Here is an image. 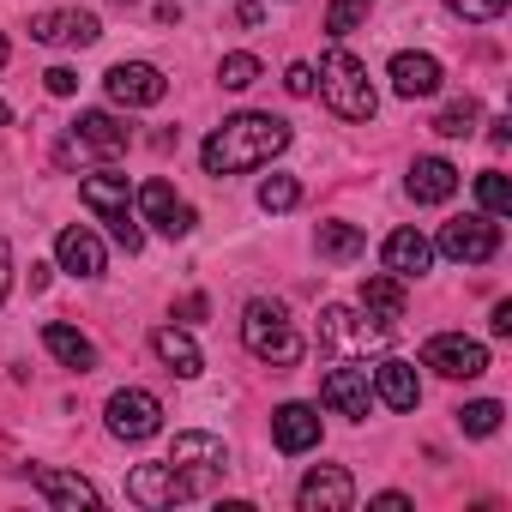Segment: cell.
I'll list each match as a JSON object with an SVG mask.
<instances>
[{
	"mask_svg": "<svg viewBox=\"0 0 512 512\" xmlns=\"http://www.w3.org/2000/svg\"><path fill=\"white\" fill-rule=\"evenodd\" d=\"M446 7H452L464 25H488V19H500V13H506V0H446Z\"/></svg>",
	"mask_w": 512,
	"mask_h": 512,
	"instance_id": "836d02e7",
	"label": "cell"
},
{
	"mask_svg": "<svg viewBox=\"0 0 512 512\" xmlns=\"http://www.w3.org/2000/svg\"><path fill=\"white\" fill-rule=\"evenodd\" d=\"M482 127V109H476V97H458V103H446L440 115H434V133L440 139H470Z\"/></svg>",
	"mask_w": 512,
	"mask_h": 512,
	"instance_id": "83f0119b",
	"label": "cell"
},
{
	"mask_svg": "<svg viewBox=\"0 0 512 512\" xmlns=\"http://www.w3.org/2000/svg\"><path fill=\"white\" fill-rule=\"evenodd\" d=\"M253 79H260V61H253V55H223V67H217L223 91H247Z\"/></svg>",
	"mask_w": 512,
	"mask_h": 512,
	"instance_id": "d6a6232c",
	"label": "cell"
},
{
	"mask_svg": "<svg viewBox=\"0 0 512 512\" xmlns=\"http://www.w3.org/2000/svg\"><path fill=\"white\" fill-rule=\"evenodd\" d=\"M103 416H109V434H115V440H133V446L151 440V434L163 428V404H157V392H139V386L115 392Z\"/></svg>",
	"mask_w": 512,
	"mask_h": 512,
	"instance_id": "30bf717a",
	"label": "cell"
},
{
	"mask_svg": "<svg viewBox=\"0 0 512 512\" xmlns=\"http://www.w3.org/2000/svg\"><path fill=\"white\" fill-rule=\"evenodd\" d=\"M488 139H494V151H506V145H512V121H506V115L488 121Z\"/></svg>",
	"mask_w": 512,
	"mask_h": 512,
	"instance_id": "f35d334b",
	"label": "cell"
},
{
	"mask_svg": "<svg viewBox=\"0 0 512 512\" xmlns=\"http://www.w3.org/2000/svg\"><path fill=\"white\" fill-rule=\"evenodd\" d=\"M284 145H290V121L247 109V115H229L199 145V163H205V175H247V169H266Z\"/></svg>",
	"mask_w": 512,
	"mask_h": 512,
	"instance_id": "6da1fadb",
	"label": "cell"
},
{
	"mask_svg": "<svg viewBox=\"0 0 512 512\" xmlns=\"http://www.w3.org/2000/svg\"><path fill=\"white\" fill-rule=\"evenodd\" d=\"M500 416H506V410H500L494 398H476V404H464V410H458V428H464L470 440H488V434L500 428Z\"/></svg>",
	"mask_w": 512,
	"mask_h": 512,
	"instance_id": "4dcf8cb0",
	"label": "cell"
},
{
	"mask_svg": "<svg viewBox=\"0 0 512 512\" xmlns=\"http://www.w3.org/2000/svg\"><path fill=\"white\" fill-rule=\"evenodd\" d=\"M121 7H133V0H121Z\"/></svg>",
	"mask_w": 512,
	"mask_h": 512,
	"instance_id": "ee69618b",
	"label": "cell"
},
{
	"mask_svg": "<svg viewBox=\"0 0 512 512\" xmlns=\"http://www.w3.org/2000/svg\"><path fill=\"white\" fill-rule=\"evenodd\" d=\"M272 440H278V452H314L320 446V410L314 404H284L278 416H272Z\"/></svg>",
	"mask_w": 512,
	"mask_h": 512,
	"instance_id": "ffe728a7",
	"label": "cell"
},
{
	"mask_svg": "<svg viewBox=\"0 0 512 512\" xmlns=\"http://www.w3.org/2000/svg\"><path fill=\"white\" fill-rule=\"evenodd\" d=\"M314 85H320V97L332 103L338 121H374V109H380V97H374V85H368V67H362L350 49H326Z\"/></svg>",
	"mask_w": 512,
	"mask_h": 512,
	"instance_id": "3957f363",
	"label": "cell"
},
{
	"mask_svg": "<svg viewBox=\"0 0 512 512\" xmlns=\"http://www.w3.org/2000/svg\"><path fill=\"white\" fill-rule=\"evenodd\" d=\"M169 464H175V476L187 482V500H193V494H205V488L223 476L229 452H223V440H217V434H175Z\"/></svg>",
	"mask_w": 512,
	"mask_h": 512,
	"instance_id": "8992f818",
	"label": "cell"
},
{
	"mask_svg": "<svg viewBox=\"0 0 512 512\" xmlns=\"http://www.w3.org/2000/svg\"><path fill=\"white\" fill-rule=\"evenodd\" d=\"M133 211H145V223H157V235H169V241H181V235H193V205L187 199H175V187L169 181H145L139 187V199H133Z\"/></svg>",
	"mask_w": 512,
	"mask_h": 512,
	"instance_id": "4fadbf2b",
	"label": "cell"
},
{
	"mask_svg": "<svg viewBox=\"0 0 512 512\" xmlns=\"http://www.w3.org/2000/svg\"><path fill=\"white\" fill-rule=\"evenodd\" d=\"M374 398H386L392 410H416V404H422V380H416V368L398 362V356L380 362V368H374Z\"/></svg>",
	"mask_w": 512,
	"mask_h": 512,
	"instance_id": "d4e9b609",
	"label": "cell"
},
{
	"mask_svg": "<svg viewBox=\"0 0 512 512\" xmlns=\"http://www.w3.org/2000/svg\"><path fill=\"white\" fill-rule=\"evenodd\" d=\"M296 506H302V512H350V506H356L350 470H344V464H314V470L302 476V488H296Z\"/></svg>",
	"mask_w": 512,
	"mask_h": 512,
	"instance_id": "8fae6325",
	"label": "cell"
},
{
	"mask_svg": "<svg viewBox=\"0 0 512 512\" xmlns=\"http://www.w3.org/2000/svg\"><path fill=\"white\" fill-rule=\"evenodd\" d=\"M368 13H374V0H332V7H326V31L332 37H350Z\"/></svg>",
	"mask_w": 512,
	"mask_h": 512,
	"instance_id": "1f68e13d",
	"label": "cell"
},
{
	"mask_svg": "<svg viewBox=\"0 0 512 512\" xmlns=\"http://www.w3.org/2000/svg\"><path fill=\"white\" fill-rule=\"evenodd\" d=\"M284 91H290V97H314V67H308V61H296V67L284 73Z\"/></svg>",
	"mask_w": 512,
	"mask_h": 512,
	"instance_id": "e575fe53",
	"label": "cell"
},
{
	"mask_svg": "<svg viewBox=\"0 0 512 512\" xmlns=\"http://www.w3.org/2000/svg\"><path fill=\"white\" fill-rule=\"evenodd\" d=\"M380 260H386V272H392V278H404V284H410V278H422V272L434 266V241H428L422 229H392V235H386V247H380Z\"/></svg>",
	"mask_w": 512,
	"mask_h": 512,
	"instance_id": "e0dca14e",
	"label": "cell"
},
{
	"mask_svg": "<svg viewBox=\"0 0 512 512\" xmlns=\"http://www.w3.org/2000/svg\"><path fill=\"white\" fill-rule=\"evenodd\" d=\"M127 500L133 506H175V500H187V482L175 476V464L163 458V464H133L127 470Z\"/></svg>",
	"mask_w": 512,
	"mask_h": 512,
	"instance_id": "9a60e30c",
	"label": "cell"
},
{
	"mask_svg": "<svg viewBox=\"0 0 512 512\" xmlns=\"http://www.w3.org/2000/svg\"><path fill=\"white\" fill-rule=\"evenodd\" d=\"M386 73H392V91H398V97H410V103L440 91V61H434V55L404 49V55H392V67H386Z\"/></svg>",
	"mask_w": 512,
	"mask_h": 512,
	"instance_id": "44dd1931",
	"label": "cell"
},
{
	"mask_svg": "<svg viewBox=\"0 0 512 512\" xmlns=\"http://www.w3.org/2000/svg\"><path fill=\"white\" fill-rule=\"evenodd\" d=\"M55 260H61V272H73V278H103V241H97V229H85V223L61 229V235H55Z\"/></svg>",
	"mask_w": 512,
	"mask_h": 512,
	"instance_id": "ac0fdd59",
	"label": "cell"
},
{
	"mask_svg": "<svg viewBox=\"0 0 512 512\" xmlns=\"http://www.w3.org/2000/svg\"><path fill=\"white\" fill-rule=\"evenodd\" d=\"M320 404H326L332 416L368 422V410H374V380H368V368H332V374L320 380Z\"/></svg>",
	"mask_w": 512,
	"mask_h": 512,
	"instance_id": "5bb4252c",
	"label": "cell"
},
{
	"mask_svg": "<svg viewBox=\"0 0 512 512\" xmlns=\"http://www.w3.org/2000/svg\"><path fill=\"white\" fill-rule=\"evenodd\" d=\"M43 350H49L61 368H79V374H91V368H97V344H91L85 332L61 326V320H49V326H43Z\"/></svg>",
	"mask_w": 512,
	"mask_h": 512,
	"instance_id": "cb8c5ba5",
	"label": "cell"
},
{
	"mask_svg": "<svg viewBox=\"0 0 512 512\" xmlns=\"http://www.w3.org/2000/svg\"><path fill=\"white\" fill-rule=\"evenodd\" d=\"M314 247H320V260H362L368 253V235L356 229V223H320V235H314Z\"/></svg>",
	"mask_w": 512,
	"mask_h": 512,
	"instance_id": "484cf974",
	"label": "cell"
},
{
	"mask_svg": "<svg viewBox=\"0 0 512 512\" xmlns=\"http://www.w3.org/2000/svg\"><path fill=\"white\" fill-rule=\"evenodd\" d=\"M476 199H482L488 217H506V211H512V181H506L500 169H482V175H476Z\"/></svg>",
	"mask_w": 512,
	"mask_h": 512,
	"instance_id": "f546056e",
	"label": "cell"
},
{
	"mask_svg": "<svg viewBox=\"0 0 512 512\" xmlns=\"http://www.w3.org/2000/svg\"><path fill=\"white\" fill-rule=\"evenodd\" d=\"M0 121H7V103H0Z\"/></svg>",
	"mask_w": 512,
	"mask_h": 512,
	"instance_id": "7bdbcfd3",
	"label": "cell"
},
{
	"mask_svg": "<svg viewBox=\"0 0 512 512\" xmlns=\"http://www.w3.org/2000/svg\"><path fill=\"white\" fill-rule=\"evenodd\" d=\"M43 85H49L55 97H73V91H79V73H73V67H49V73H43Z\"/></svg>",
	"mask_w": 512,
	"mask_h": 512,
	"instance_id": "d590c367",
	"label": "cell"
},
{
	"mask_svg": "<svg viewBox=\"0 0 512 512\" xmlns=\"http://www.w3.org/2000/svg\"><path fill=\"white\" fill-rule=\"evenodd\" d=\"M302 205V181L296 175H266L260 181V211H296Z\"/></svg>",
	"mask_w": 512,
	"mask_h": 512,
	"instance_id": "f1b7e54d",
	"label": "cell"
},
{
	"mask_svg": "<svg viewBox=\"0 0 512 512\" xmlns=\"http://www.w3.org/2000/svg\"><path fill=\"white\" fill-rule=\"evenodd\" d=\"M241 344H247V356H260L266 368H296L302 362V332H296L290 308L266 302V296L241 308Z\"/></svg>",
	"mask_w": 512,
	"mask_h": 512,
	"instance_id": "7a4b0ae2",
	"label": "cell"
},
{
	"mask_svg": "<svg viewBox=\"0 0 512 512\" xmlns=\"http://www.w3.org/2000/svg\"><path fill=\"white\" fill-rule=\"evenodd\" d=\"M0 67H7V37H0Z\"/></svg>",
	"mask_w": 512,
	"mask_h": 512,
	"instance_id": "b9f144b4",
	"label": "cell"
},
{
	"mask_svg": "<svg viewBox=\"0 0 512 512\" xmlns=\"http://www.w3.org/2000/svg\"><path fill=\"white\" fill-rule=\"evenodd\" d=\"M151 350H157V362L175 374V380H193L199 368H205V356H199V344L181 332V326H157L151 332Z\"/></svg>",
	"mask_w": 512,
	"mask_h": 512,
	"instance_id": "603a6c76",
	"label": "cell"
},
{
	"mask_svg": "<svg viewBox=\"0 0 512 512\" xmlns=\"http://www.w3.org/2000/svg\"><path fill=\"white\" fill-rule=\"evenodd\" d=\"M31 482H37V494H43L49 506H61V512H79V506H97V500H103L97 482H85V476H73V470H55V464L31 470Z\"/></svg>",
	"mask_w": 512,
	"mask_h": 512,
	"instance_id": "d6986e66",
	"label": "cell"
},
{
	"mask_svg": "<svg viewBox=\"0 0 512 512\" xmlns=\"http://www.w3.org/2000/svg\"><path fill=\"white\" fill-rule=\"evenodd\" d=\"M380 512H410V494H374Z\"/></svg>",
	"mask_w": 512,
	"mask_h": 512,
	"instance_id": "60d3db41",
	"label": "cell"
},
{
	"mask_svg": "<svg viewBox=\"0 0 512 512\" xmlns=\"http://www.w3.org/2000/svg\"><path fill=\"white\" fill-rule=\"evenodd\" d=\"M79 199L97 211V223H109V235H115L127 253H139V247H145V229L133 223V193H127V175H85V181H79Z\"/></svg>",
	"mask_w": 512,
	"mask_h": 512,
	"instance_id": "277c9868",
	"label": "cell"
},
{
	"mask_svg": "<svg viewBox=\"0 0 512 512\" xmlns=\"http://www.w3.org/2000/svg\"><path fill=\"white\" fill-rule=\"evenodd\" d=\"M440 253L452 266H488L494 253H500V223L482 211V217H452L440 229Z\"/></svg>",
	"mask_w": 512,
	"mask_h": 512,
	"instance_id": "52a82bcc",
	"label": "cell"
},
{
	"mask_svg": "<svg viewBox=\"0 0 512 512\" xmlns=\"http://www.w3.org/2000/svg\"><path fill=\"white\" fill-rule=\"evenodd\" d=\"M235 19H241V25H260V19H266V7H260V0H241Z\"/></svg>",
	"mask_w": 512,
	"mask_h": 512,
	"instance_id": "ab89813d",
	"label": "cell"
},
{
	"mask_svg": "<svg viewBox=\"0 0 512 512\" xmlns=\"http://www.w3.org/2000/svg\"><path fill=\"white\" fill-rule=\"evenodd\" d=\"M31 37L49 43V49H91L103 37L97 13H79V7H55V13H37L31 19Z\"/></svg>",
	"mask_w": 512,
	"mask_h": 512,
	"instance_id": "7c38bea8",
	"label": "cell"
},
{
	"mask_svg": "<svg viewBox=\"0 0 512 512\" xmlns=\"http://www.w3.org/2000/svg\"><path fill=\"white\" fill-rule=\"evenodd\" d=\"M422 368H434L446 380H476V374H488V350L464 332H440L422 344Z\"/></svg>",
	"mask_w": 512,
	"mask_h": 512,
	"instance_id": "9c48e42d",
	"label": "cell"
},
{
	"mask_svg": "<svg viewBox=\"0 0 512 512\" xmlns=\"http://www.w3.org/2000/svg\"><path fill=\"white\" fill-rule=\"evenodd\" d=\"M127 145H133V133L115 115H103V109H85L73 121V139H67V151H91V157H121Z\"/></svg>",
	"mask_w": 512,
	"mask_h": 512,
	"instance_id": "2e32d148",
	"label": "cell"
},
{
	"mask_svg": "<svg viewBox=\"0 0 512 512\" xmlns=\"http://www.w3.org/2000/svg\"><path fill=\"white\" fill-rule=\"evenodd\" d=\"M7 284H13V247H7V235H0V296H7Z\"/></svg>",
	"mask_w": 512,
	"mask_h": 512,
	"instance_id": "74e56055",
	"label": "cell"
},
{
	"mask_svg": "<svg viewBox=\"0 0 512 512\" xmlns=\"http://www.w3.org/2000/svg\"><path fill=\"white\" fill-rule=\"evenodd\" d=\"M386 338H392V326H386V320H374L368 308L332 302V308L320 314V344H326L332 356H368V350H380Z\"/></svg>",
	"mask_w": 512,
	"mask_h": 512,
	"instance_id": "5b68a950",
	"label": "cell"
},
{
	"mask_svg": "<svg viewBox=\"0 0 512 512\" xmlns=\"http://www.w3.org/2000/svg\"><path fill=\"white\" fill-rule=\"evenodd\" d=\"M362 308H368L374 320L398 326V320H404V278H392V272H386V278H368V284H362Z\"/></svg>",
	"mask_w": 512,
	"mask_h": 512,
	"instance_id": "4316f807",
	"label": "cell"
},
{
	"mask_svg": "<svg viewBox=\"0 0 512 512\" xmlns=\"http://www.w3.org/2000/svg\"><path fill=\"white\" fill-rule=\"evenodd\" d=\"M488 332H494V338H512V302H500V308H494V320H488Z\"/></svg>",
	"mask_w": 512,
	"mask_h": 512,
	"instance_id": "8d00e7d4",
	"label": "cell"
},
{
	"mask_svg": "<svg viewBox=\"0 0 512 512\" xmlns=\"http://www.w3.org/2000/svg\"><path fill=\"white\" fill-rule=\"evenodd\" d=\"M103 85H109V103H121V109H157L169 97V79L151 61H121L103 73Z\"/></svg>",
	"mask_w": 512,
	"mask_h": 512,
	"instance_id": "ba28073f",
	"label": "cell"
},
{
	"mask_svg": "<svg viewBox=\"0 0 512 512\" xmlns=\"http://www.w3.org/2000/svg\"><path fill=\"white\" fill-rule=\"evenodd\" d=\"M404 187H410V199H416V205H446V199L458 193V169H452L446 157H416Z\"/></svg>",
	"mask_w": 512,
	"mask_h": 512,
	"instance_id": "7402d4cb",
	"label": "cell"
}]
</instances>
